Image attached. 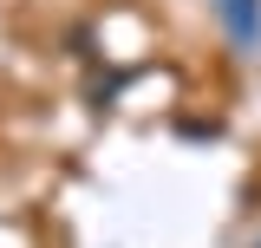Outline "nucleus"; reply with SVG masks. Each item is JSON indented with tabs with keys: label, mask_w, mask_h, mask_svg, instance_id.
Listing matches in <instances>:
<instances>
[{
	"label": "nucleus",
	"mask_w": 261,
	"mask_h": 248,
	"mask_svg": "<svg viewBox=\"0 0 261 248\" xmlns=\"http://www.w3.org/2000/svg\"><path fill=\"white\" fill-rule=\"evenodd\" d=\"M216 13H222V27L235 46H255L261 39V0H216Z\"/></svg>",
	"instance_id": "1"
}]
</instances>
